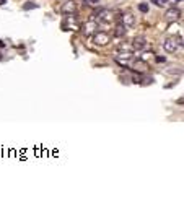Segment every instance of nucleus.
<instances>
[{
  "instance_id": "1",
  "label": "nucleus",
  "mask_w": 184,
  "mask_h": 200,
  "mask_svg": "<svg viewBox=\"0 0 184 200\" xmlns=\"http://www.w3.org/2000/svg\"><path fill=\"white\" fill-rule=\"evenodd\" d=\"M91 41H93L95 46L104 47V46H108V44L111 42V36L108 34L106 31H98V33H93V34H91Z\"/></svg>"
},
{
  "instance_id": "2",
  "label": "nucleus",
  "mask_w": 184,
  "mask_h": 200,
  "mask_svg": "<svg viewBox=\"0 0 184 200\" xmlns=\"http://www.w3.org/2000/svg\"><path fill=\"white\" fill-rule=\"evenodd\" d=\"M132 59H134V54H132L131 51H122V52L116 54V57H114V62L119 63L121 67H127V63L131 62Z\"/></svg>"
},
{
  "instance_id": "3",
  "label": "nucleus",
  "mask_w": 184,
  "mask_h": 200,
  "mask_svg": "<svg viewBox=\"0 0 184 200\" xmlns=\"http://www.w3.org/2000/svg\"><path fill=\"white\" fill-rule=\"evenodd\" d=\"M96 18H98V21H103V23H111V21H114V11L108 10V8L99 10L96 11Z\"/></svg>"
},
{
  "instance_id": "4",
  "label": "nucleus",
  "mask_w": 184,
  "mask_h": 200,
  "mask_svg": "<svg viewBox=\"0 0 184 200\" xmlns=\"http://www.w3.org/2000/svg\"><path fill=\"white\" fill-rule=\"evenodd\" d=\"M181 15H183V11H181L179 8H176V7L168 8L166 13H165V20L170 21V23H173V21H178V20H179Z\"/></svg>"
},
{
  "instance_id": "5",
  "label": "nucleus",
  "mask_w": 184,
  "mask_h": 200,
  "mask_svg": "<svg viewBox=\"0 0 184 200\" xmlns=\"http://www.w3.org/2000/svg\"><path fill=\"white\" fill-rule=\"evenodd\" d=\"M62 13L67 16V15H75L77 13V2L75 0H67L64 5H62Z\"/></svg>"
},
{
  "instance_id": "6",
  "label": "nucleus",
  "mask_w": 184,
  "mask_h": 200,
  "mask_svg": "<svg viewBox=\"0 0 184 200\" xmlns=\"http://www.w3.org/2000/svg\"><path fill=\"white\" fill-rule=\"evenodd\" d=\"M78 28H80V25L77 23V20H75L73 15H67V20L62 23V29L67 31V29H78Z\"/></svg>"
},
{
  "instance_id": "7",
  "label": "nucleus",
  "mask_w": 184,
  "mask_h": 200,
  "mask_svg": "<svg viewBox=\"0 0 184 200\" xmlns=\"http://www.w3.org/2000/svg\"><path fill=\"white\" fill-rule=\"evenodd\" d=\"M163 49L166 51L168 54L176 52V49H178V42H176V39H173V38L165 39V42H163Z\"/></svg>"
},
{
  "instance_id": "8",
  "label": "nucleus",
  "mask_w": 184,
  "mask_h": 200,
  "mask_svg": "<svg viewBox=\"0 0 184 200\" xmlns=\"http://www.w3.org/2000/svg\"><path fill=\"white\" fill-rule=\"evenodd\" d=\"M121 23H122V26H126V28H132V26L135 25V16L132 13H124L121 15Z\"/></svg>"
},
{
  "instance_id": "9",
  "label": "nucleus",
  "mask_w": 184,
  "mask_h": 200,
  "mask_svg": "<svg viewBox=\"0 0 184 200\" xmlns=\"http://www.w3.org/2000/svg\"><path fill=\"white\" fill-rule=\"evenodd\" d=\"M145 46H147L145 38H135L134 41H132V47H134L135 51H142Z\"/></svg>"
},
{
  "instance_id": "10",
  "label": "nucleus",
  "mask_w": 184,
  "mask_h": 200,
  "mask_svg": "<svg viewBox=\"0 0 184 200\" xmlns=\"http://www.w3.org/2000/svg\"><path fill=\"white\" fill-rule=\"evenodd\" d=\"M95 28H96V25L93 23V21L86 23V25L83 26V33H85V36H91L93 33H95Z\"/></svg>"
},
{
  "instance_id": "11",
  "label": "nucleus",
  "mask_w": 184,
  "mask_h": 200,
  "mask_svg": "<svg viewBox=\"0 0 184 200\" xmlns=\"http://www.w3.org/2000/svg\"><path fill=\"white\" fill-rule=\"evenodd\" d=\"M134 70H137V72H145V70H147V63L142 62V60H135V62H134Z\"/></svg>"
},
{
  "instance_id": "12",
  "label": "nucleus",
  "mask_w": 184,
  "mask_h": 200,
  "mask_svg": "<svg viewBox=\"0 0 184 200\" xmlns=\"http://www.w3.org/2000/svg\"><path fill=\"white\" fill-rule=\"evenodd\" d=\"M34 8H38V5H36L34 2H26V4H23V10H34Z\"/></svg>"
},
{
  "instance_id": "13",
  "label": "nucleus",
  "mask_w": 184,
  "mask_h": 200,
  "mask_svg": "<svg viewBox=\"0 0 184 200\" xmlns=\"http://www.w3.org/2000/svg\"><path fill=\"white\" fill-rule=\"evenodd\" d=\"M126 33H127V28L121 25V26H117V29H116V33H114V34H116V36H124Z\"/></svg>"
},
{
  "instance_id": "14",
  "label": "nucleus",
  "mask_w": 184,
  "mask_h": 200,
  "mask_svg": "<svg viewBox=\"0 0 184 200\" xmlns=\"http://www.w3.org/2000/svg\"><path fill=\"white\" fill-rule=\"evenodd\" d=\"M138 10H140L142 13H148V5L147 4H138Z\"/></svg>"
},
{
  "instance_id": "15",
  "label": "nucleus",
  "mask_w": 184,
  "mask_h": 200,
  "mask_svg": "<svg viewBox=\"0 0 184 200\" xmlns=\"http://www.w3.org/2000/svg\"><path fill=\"white\" fill-rule=\"evenodd\" d=\"M166 73H176V75H181V73H183V68H170V70H166Z\"/></svg>"
},
{
  "instance_id": "16",
  "label": "nucleus",
  "mask_w": 184,
  "mask_h": 200,
  "mask_svg": "<svg viewBox=\"0 0 184 200\" xmlns=\"http://www.w3.org/2000/svg\"><path fill=\"white\" fill-rule=\"evenodd\" d=\"M152 2H153L155 5H158V7H165L168 0H152Z\"/></svg>"
},
{
  "instance_id": "17",
  "label": "nucleus",
  "mask_w": 184,
  "mask_h": 200,
  "mask_svg": "<svg viewBox=\"0 0 184 200\" xmlns=\"http://www.w3.org/2000/svg\"><path fill=\"white\" fill-rule=\"evenodd\" d=\"M101 0H85V4L86 5H98Z\"/></svg>"
},
{
  "instance_id": "18",
  "label": "nucleus",
  "mask_w": 184,
  "mask_h": 200,
  "mask_svg": "<svg viewBox=\"0 0 184 200\" xmlns=\"http://www.w3.org/2000/svg\"><path fill=\"white\" fill-rule=\"evenodd\" d=\"M165 60H166V57H163V56H158V57H156V62H160V63L165 62Z\"/></svg>"
},
{
  "instance_id": "19",
  "label": "nucleus",
  "mask_w": 184,
  "mask_h": 200,
  "mask_svg": "<svg viewBox=\"0 0 184 200\" xmlns=\"http://www.w3.org/2000/svg\"><path fill=\"white\" fill-rule=\"evenodd\" d=\"M7 4V0H0V5H5Z\"/></svg>"
},
{
  "instance_id": "20",
  "label": "nucleus",
  "mask_w": 184,
  "mask_h": 200,
  "mask_svg": "<svg viewBox=\"0 0 184 200\" xmlns=\"http://www.w3.org/2000/svg\"><path fill=\"white\" fill-rule=\"evenodd\" d=\"M174 2H181V0H174Z\"/></svg>"
},
{
  "instance_id": "21",
  "label": "nucleus",
  "mask_w": 184,
  "mask_h": 200,
  "mask_svg": "<svg viewBox=\"0 0 184 200\" xmlns=\"http://www.w3.org/2000/svg\"><path fill=\"white\" fill-rule=\"evenodd\" d=\"M0 60H2V54H0Z\"/></svg>"
}]
</instances>
